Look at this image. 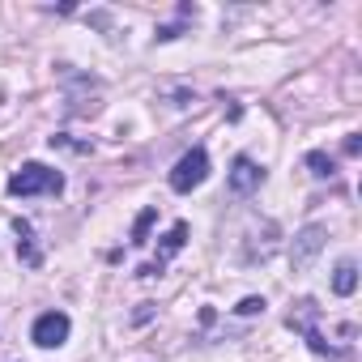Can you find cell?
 <instances>
[{"label":"cell","instance_id":"cell-11","mask_svg":"<svg viewBox=\"0 0 362 362\" xmlns=\"http://www.w3.org/2000/svg\"><path fill=\"white\" fill-rule=\"evenodd\" d=\"M153 222H158V209H153V205L136 214V222H132V243H136V247L149 243V226H153Z\"/></svg>","mask_w":362,"mask_h":362},{"label":"cell","instance_id":"cell-14","mask_svg":"<svg viewBox=\"0 0 362 362\" xmlns=\"http://www.w3.org/2000/svg\"><path fill=\"white\" fill-rule=\"evenodd\" d=\"M149 315H153V303H141V307H136V315H132V320H136V324H145V320H149Z\"/></svg>","mask_w":362,"mask_h":362},{"label":"cell","instance_id":"cell-9","mask_svg":"<svg viewBox=\"0 0 362 362\" xmlns=\"http://www.w3.org/2000/svg\"><path fill=\"white\" fill-rule=\"evenodd\" d=\"M332 290H337L341 298H349V294L358 290V264H354V260H341V264H337V273H332Z\"/></svg>","mask_w":362,"mask_h":362},{"label":"cell","instance_id":"cell-7","mask_svg":"<svg viewBox=\"0 0 362 362\" xmlns=\"http://www.w3.org/2000/svg\"><path fill=\"white\" fill-rule=\"evenodd\" d=\"M184 243H188V222H175V226L162 235V243H158V260H153V269L162 273V264H166L170 256H179V252H184Z\"/></svg>","mask_w":362,"mask_h":362},{"label":"cell","instance_id":"cell-6","mask_svg":"<svg viewBox=\"0 0 362 362\" xmlns=\"http://www.w3.org/2000/svg\"><path fill=\"white\" fill-rule=\"evenodd\" d=\"M324 239H328L324 226H303L298 239H294V247H290V264H294V269H307V264L315 260V252L324 247Z\"/></svg>","mask_w":362,"mask_h":362},{"label":"cell","instance_id":"cell-12","mask_svg":"<svg viewBox=\"0 0 362 362\" xmlns=\"http://www.w3.org/2000/svg\"><path fill=\"white\" fill-rule=\"evenodd\" d=\"M235 311H239V315H256V311H264V298H243Z\"/></svg>","mask_w":362,"mask_h":362},{"label":"cell","instance_id":"cell-13","mask_svg":"<svg viewBox=\"0 0 362 362\" xmlns=\"http://www.w3.org/2000/svg\"><path fill=\"white\" fill-rule=\"evenodd\" d=\"M345 153H349V158H358V153H362V141H358V132H349V136H345Z\"/></svg>","mask_w":362,"mask_h":362},{"label":"cell","instance_id":"cell-1","mask_svg":"<svg viewBox=\"0 0 362 362\" xmlns=\"http://www.w3.org/2000/svg\"><path fill=\"white\" fill-rule=\"evenodd\" d=\"M307 345H311V354H320V358H345L349 349H337V345H328L324 341V332H320V307H315V298H298L294 303V311H290V320H286Z\"/></svg>","mask_w":362,"mask_h":362},{"label":"cell","instance_id":"cell-5","mask_svg":"<svg viewBox=\"0 0 362 362\" xmlns=\"http://www.w3.org/2000/svg\"><path fill=\"white\" fill-rule=\"evenodd\" d=\"M260 184H264V170H260L247 153H239V158L230 162V192H235V197H252Z\"/></svg>","mask_w":362,"mask_h":362},{"label":"cell","instance_id":"cell-2","mask_svg":"<svg viewBox=\"0 0 362 362\" xmlns=\"http://www.w3.org/2000/svg\"><path fill=\"white\" fill-rule=\"evenodd\" d=\"M56 192H64V175L43 162H26L18 175H9V197H56Z\"/></svg>","mask_w":362,"mask_h":362},{"label":"cell","instance_id":"cell-10","mask_svg":"<svg viewBox=\"0 0 362 362\" xmlns=\"http://www.w3.org/2000/svg\"><path fill=\"white\" fill-rule=\"evenodd\" d=\"M307 166H311L315 179H332V175H337V162H332L324 149H311V153H307Z\"/></svg>","mask_w":362,"mask_h":362},{"label":"cell","instance_id":"cell-3","mask_svg":"<svg viewBox=\"0 0 362 362\" xmlns=\"http://www.w3.org/2000/svg\"><path fill=\"white\" fill-rule=\"evenodd\" d=\"M205 179H209V153L197 145V149H188L184 158L175 162V170H170V188H175L179 197H188L192 188L205 184Z\"/></svg>","mask_w":362,"mask_h":362},{"label":"cell","instance_id":"cell-8","mask_svg":"<svg viewBox=\"0 0 362 362\" xmlns=\"http://www.w3.org/2000/svg\"><path fill=\"white\" fill-rule=\"evenodd\" d=\"M13 230H18V256H22L30 269H39V264H43V252L35 247V230H30V222H22V218H18V222H13Z\"/></svg>","mask_w":362,"mask_h":362},{"label":"cell","instance_id":"cell-4","mask_svg":"<svg viewBox=\"0 0 362 362\" xmlns=\"http://www.w3.org/2000/svg\"><path fill=\"white\" fill-rule=\"evenodd\" d=\"M69 315L64 311H43L39 320H35V328H30V341L35 345H43V349H56V345H64L69 341Z\"/></svg>","mask_w":362,"mask_h":362}]
</instances>
